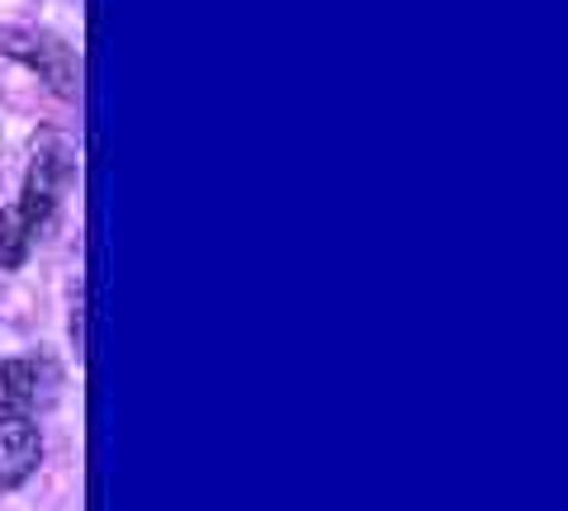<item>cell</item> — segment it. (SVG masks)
<instances>
[{
  "instance_id": "3",
  "label": "cell",
  "mask_w": 568,
  "mask_h": 511,
  "mask_svg": "<svg viewBox=\"0 0 568 511\" xmlns=\"http://www.w3.org/2000/svg\"><path fill=\"white\" fill-rule=\"evenodd\" d=\"M43 460V436L33 417H0V492L20 488Z\"/></svg>"
},
{
  "instance_id": "4",
  "label": "cell",
  "mask_w": 568,
  "mask_h": 511,
  "mask_svg": "<svg viewBox=\"0 0 568 511\" xmlns=\"http://www.w3.org/2000/svg\"><path fill=\"white\" fill-rule=\"evenodd\" d=\"M48 365L39 360H0V417H29L43 398Z\"/></svg>"
},
{
  "instance_id": "5",
  "label": "cell",
  "mask_w": 568,
  "mask_h": 511,
  "mask_svg": "<svg viewBox=\"0 0 568 511\" xmlns=\"http://www.w3.org/2000/svg\"><path fill=\"white\" fill-rule=\"evenodd\" d=\"M29 252H33L29 227L20 223V214H14V208H0V266H6V270L24 266Z\"/></svg>"
},
{
  "instance_id": "2",
  "label": "cell",
  "mask_w": 568,
  "mask_h": 511,
  "mask_svg": "<svg viewBox=\"0 0 568 511\" xmlns=\"http://www.w3.org/2000/svg\"><path fill=\"white\" fill-rule=\"evenodd\" d=\"M0 48H6L10 58H20L24 67H33V72H39L58 95H77L81 62H77V52H71L62 39L39 33V29H6V33H0Z\"/></svg>"
},
{
  "instance_id": "1",
  "label": "cell",
  "mask_w": 568,
  "mask_h": 511,
  "mask_svg": "<svg viewBox=\"0 0 568 511\" xmlns=\"http://www.w3.org/2000/svg\"><path fill=\"white\" fill-rule=\"evenodd\" d=\"M71 175H77V156H71L67 137L58 133H43L39 143H33V162H29V175H24V190H20V204H10L20 223L29 227V237L39 242L52 218H58V204L67 195Z\"/></svg>"
}]
</instances>
